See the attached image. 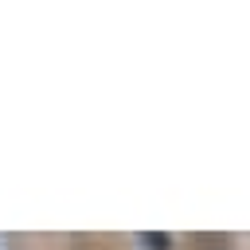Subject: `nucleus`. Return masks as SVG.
<instances>
[{
	"mask_svg": "<svg viewBox=\"0 0 250 250\" xmlns=\"http://www.w3.org/2000/svg\"><path fill=\"white\" fill-rule=\"evenodd\" d=\"M141 242H145V246H156V250H168L172 238H168V234H156V238H152V234H141Z\"/></svg>",
	"mask_w": 250,
	"mask_h": 250,
	"instance_id": "obj_1",
	"label": "nucleus"
}]
</instances>
